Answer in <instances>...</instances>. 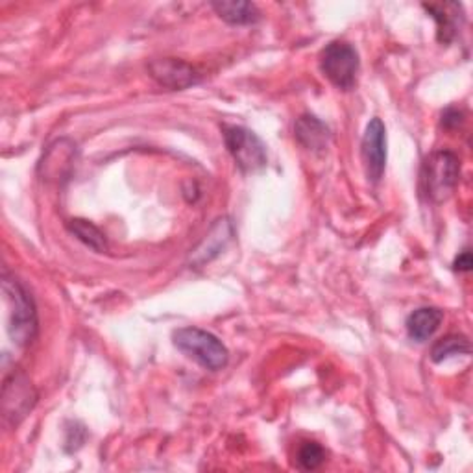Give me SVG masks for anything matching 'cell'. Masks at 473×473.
Here are the masks:
<instances>
[{
    "instance_id": "1",
    "label": "cell",
    "mask_w": 473,
    "mask_h": 473,
    "mask_svg": "<svg viewBox=\"0 0 473 473\" xmlns=\"http://www.w3.org/2000/svg\"><path fill=\"white\" fill-rule=\"evenodd\" d=\"M3 292L8 308V333L12 341L24 348L33 343L38 335V311L28 289L15 278L4 272Z\"/></svg>"
},
{
    "instance_id": "2",
    "label": "cell",
    "mask_w": 473,
    "mask_h": 473,
    "mask_svg": "<svg viewBox=\"0 0 473 473\" xmlns=\"http://www.w3.org/2000/svg\"><path fill=\"white\" fill-rule=\"evenodd\" d=\"M174 346L201 368L217 371L222 370L229 353L228 348L210 331L198 327H182L174 333Z\"/></svg>"
},
{
    "instance_id": "3",
    "label": "cell",
    "mask_w": 473,
    "mask_h": 473,
    "mask_svg": "<svg viewBox=\"0 0 473 473\" xmlns=\"http://www.w3.org/2000/svg\"><path fill=\"white\" fill-rule=\"evenodd\" d=\"M460 180V161L450 150H441L431 154L422 171V182L427 196L441 204L446 201L457 189Z\"/></svg>"
},
{
    "instance_id": "4",
    "label": "cell",
    "mask_w": 473,
    "mask_h": 473,
    "mask_svg": "<svg viewBox=\"0 0 473 473\" xmlns=\"http://www.w3.org/2000/svg\"><path fill=\"white\" fill-rule=\"evenodd\" d=\"M224 143L236 166L243 173H259L266 166L268 156L264 143L243 126H224Z\"/></svg>"
},
{
    "instance_id": "5",
    "label": "cell",
    "mask_w": 473,
    "mask_h": 473,
    "mask_svg": "<svg viewBox=\"0 0 473 473\" xmlns=\"http://www.w3.org/2000/svg\"><path fill=\"white\" fill-rule=\"evenodd\" d=\"M320 69L335 87L350 91L359 73V54L350 43L335 41L322 50Z\"/></svg>"
},
{
    "instance_id": "6",
    "label": "cell",
    "mask_w": 473,
    "mask_h": 473,
    "mask_svg": "<svg viewBox=\"0 0 473 473\" xmlns=\"http://www.w3.org/2000/svg\"><path fill=\"white\" fill-rule=\"evenodd\" d=\"M36 401H38V394L33 390L31 381L28 379L22 370L17 368L4 378L3 411H4V418L10 424L13 425L21 424L30 415V411L36 407Z\"/></svg>"
},
{
    "instance_id": "7",
    "label": "cell",
    "mask_w": 473,
    "mask_h": 473,
    "mask_svg": "<svg viewBox=\"0 0 473 473\" xmlns=\"http://www.w3.org/2000/svg\"><path fill=\"white\" fill-rule=\"evenodd\" d=\"M362 161L370 182L378 183L387 166V129L381 119H371L362 135Z\"/></svg>"
},
{
    "instance_id": "8",
    "label": "cell",
    "mask_w": 473,
    "mask_h": 473,
    "mask_svg": "<svg viewBox=\"0 0 473 473\" xmlns=\"http://www.w3.org/2000/svg\"><path fill=\"white\" fill-rule=\"evenodd\" d=\"M150 76L166 89L173 91H182L191 85H196L200 82V75L196 69L182 59L174 58H163V59H154L148 65Z\"/></svg>"
},
{
    "instance_id": "9",
    "label": "cell",
    "mask_w": 473,
    "mask_h": 473,
    "mask_svg": "<svg viewBox=\"0 0 473 473\" xmlns=\"http://www.w3.org/2000/svg\"><path fill=\"white\" fill-rule=\"evenodd\" d=\"M231 236H233L231 222L226 219L217 220V224L206 235V239L201 241L200 246L191 254V263L198 266L210 263L226 248V245L231 241Z\"/></svg>"
},
{
    "instance_id": "10",
    "label": "cell",
    "mask_w": 473,
    "mask_h": 473,
    "mask_svg": "<svg viewBox=\"0 0 473 473\" xmlns=\"http://www.w3.org/2000/svg\"><path fill=\"white\" fill-rule=\"evenodd\" d=\"M294 135L303 148L313 150V152L326 150V147L329 143L327 126L313 115H303L296 120Z\"/></svg>"
},
{
    "instance_id": "11",
    "label": "cell",
    "mask_w": 473,
    "mask_h": 473,
    "mask_svg": "<svg viewBox=\"0 0 473 473\" xmlns=\"http://www.w3.org/2000/svg\"><path fill=\"white\" fill-rule=\"evenodd\" d=\"M444 320V313L436 308H422L409 315L407 318V333L413 341L425 343L436 333Z\"/></svg>"
},
{
    "instance_id": "12",
    "label": "cell",
    "mask_w": 473,
    "mask_h": 473,
    "mask_svg": "<svg viewBox=\"0 0 473 473\" xmlns=\"http://www.w3.org/2000/svg\"><path fill=\"white\" fill-rule=\"evenodd\" d=\"M438 24V40L451 43L464 21L459 4H425L424 6Z\"/></svg>"
},
{
    "instance_id": "13",
    "label": "cell",
    "mask_w": 473,
    "mask_h": 473,
    "mask_svg": "<svg viewBox=\"0 0 473 473\" xmlns=\"http://www.w3.org/2000/svg\"><path fill=\"white\" fill-rule=\"evenodd\" d=\"M211 6L222 21L233 26L254 24L261 17L255 4L243 3V0H222V3H213Z\"/></svg>"
},
{
    "instance_id": "14",
    "label": "cell",
    "mask_w": 473,
    "mask_h": 473,
    "mask_svg": "<svg viewBox=\"0 0 473 473\" xmlns=\"http://www.w3.org/2000/svg\"><path fill=\"white\" fill-rule=\"evenodd\" d=\"M69 231L76 236L78 241H82L85 246H89L91 250L98 252V254H104L108 252V241H106V235L100 231L94 224H91L89 220L84 219H73L69 224H67Z\"/></svg>"
},
{
    "instance_id": "15",
    "label": "cell",
    "mask_w": 473,
    "mask_h": 473,
    "mask_svg": "<svg viewBox=\"0 0 473 473\" xmlns=\"http://www.w3.org/2000/svg\"><path fill=\"white\" fill-rule=\"evenodd\" d=\"M471 350L469 341L462 335H450L444 336V339L438 341L433 350H431V361L433 362H444L448 359L453 357H460V355H468Z\"/></svg>"
},
{
    "instance_id": "16",
    "label": "cell",
    "mask_w": 473,
    "mask_h": 473,
    "mask_svg": "<svg viewBox=\"0 0 473 473\" xmlns=\"http://www.w3.org/2000/svg\"><path fill=\"white\" fill-rule=\"evenodd\" d=\"M326 460V450L317 444V442H303L299 448H298V453H296V462L301 469H317L324 464Z\"/></svg>"
},
{
    "instance_id": "17",
    "label": "cell",
    "mask_w": 473,
    "mask_h": 473,
    "mask_svg": "<svg viewBox=\"0 0 473 473\" xmlns=\"http://www.w3.org/2000/svg\"><path fill=\"white\" fill-rule=\"evenodd\" d=\"M460 122H462V113H460L459 110L450 108V110H446V112L442 113V126H444V128L453 129V128H457Z\"/></svg>"
},
{
    "instance_id": "18",
    "label": "cell",
    "mask_w": 473,
    "mask_h": 473,
    "mask_svg": "<svg viewBox=\"0 0 473 473\" xmlns=\"http://www.w3.org/2000/svg\"><path fill=\"white\" fill-rule=\"evenodd\" d=\"M471 254L466 250V252H462L459 257H457V261H455V270H459V272H469V270H471Z\"/></svg>"
}]
</instances>
